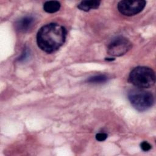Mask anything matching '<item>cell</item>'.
Segmentation results:
<instances>
[{"label":"cell","instance_id":"obj_7","mask_svg":"<svg viewBox=\"0 0 156 156\" xmlns=\"http://www.w3.org/2000/svg\"><path fill=\"white\" fill-rule=\"evenodd\" d=\"M100 1H83L79 4L77 7L83 11L88 12L90 9H96L100 5Z\"/></svg>","mask_w":156,"mask_h":156},{"label":"cell","instance_id":"obj_9","mask_svg":"<svg viewBox=\"0 0 156 156\" xmlns=\"http://www.w3.org/2000/svg\"><path fill=\"white\" fill-rule=\"evenodd\" d=\"M108 77L104 74H99L92 76L87 79L88 83H102L107 82Z\"/></svg>","mask_w":156,"mask_h":156},{"label":"cell","instance_id":"obj_3","mask_svg":"<svg viewBox=\"0 0 156 156\" xmlns=\"http://www.w3.org/2000/svg\"><path fill=\"white\" fill-rule=\"evenodd\" d=\"M128 99L132 106L140 112L150 108L154 103V98L151 92L142 88H133L128 92Z\"/></svg>","mask_w":156,"mask_h":156},{"label":"cell","instance_id":"obj_5","mask_svg":"<svg viewBox=\"0 0 156 156\" xmlns=\"http://www.w3.org/2000/svg\"><path fill=\"white\" fill-rule=\"evenodd\" d=\"M146 2L144 0H124L118 4L119 12L126 16H130L140 13L145 7Z\"/></svg>","mask_w":156,"mask_h":156},{"label":"cell","instance_id":"obj_11","mask_svg":"<svg viewBox=\"0 0 156 156\" xmlns=\"http://www.w3.org/2000/svg\"><path fill=\"white\" fill-rule=\"evenodd\" d=\"M108 135L107 133H99L96 135V139L98 141H103L104 140H106V138H107Z\"/></svg>","mask_w":156,"mask_h":156},{"label":"cell","instance_id":"obj_12","mask_svg":"<svg viewBox=\"0 0 156 156\" xmlns=\"http://www.w3.org/2000/svg\"><path fill=\"white\" fill-rule=\"evenodd\" d=\"M105 60H114L115 58H106Z\"/></svg>","mask_w":156,"mask_h":156},{"label":"cell","instance_id":"obj_8","mask_svg":"<svg viewBox=\"0 0 156 156\" xmlns=\"http://www.w3.org/2000/svg\"><path fill=\"white\" fill-rule=\"evenodd\" d=\"M60 3L57 1H46L43 4V10L49 13H53L59 10Z\"/></svg>","mask_w":156,"mask_h":156},{"label":"cell","instance_id":"obj_6","mask_svg":"<svg viewBox=\"0 0 156 156\" xmlns=\"http://www.w3.org/2000/svg\"><path fill=\"white\" fill-rule=\"evenodd\" d=\"M35 24V18L32 16H24L15 23L16 30L20 32H26L31 29Z\"/></svg>","mask_w":156,"mask_h":156},{"label":"cell","instance_id":"obj_4","mask_svg":"<svg viewBox=\"0 0 156 156\" xmlns=\"http://www.w3.org/2000/svg\"><path fill=\"white\" fill-rule=\"evenodd\" d=\"M132 48V43L126 37L118 36L110 41L107 46V52L112 56L119 57L125 54Z\"/></svg>","mask_w":156,"mask_h":156},{"label":"cell","instance_id":"obj_10","mask_svg":"<svg viewBox=\"0 0 156 156\" xmlns=\"http://www.w3.org/2000/svg\"><path fill=\"white\" fill-rule=\"evenodd\" d=\"M140 146H141V148L142 150L144 151H149V150L151 149V147H152L151 145L148 142H147V141H143V142L141 143Z\"/></svg>","mask_w":156,"mask_h":156},{"label":"cell","instance_id":"obj_2","mask_svg":"<svg viewBox=\"0 0 156 156\" xmlns=\"http://www.w3.org/2000/svg\"><path fill=\"white\" fill-rule=\"evenodd\" d=\"M129 81L139 88H148L155 82V74L154 70L147 66H137L130 73Z\"/></svg>","mask_w":156,"mask_h":156},{"label":"cell","instance_id":"obj_1","mask_svg":"<svg viewBox=\"0 0 156 156\" xmlns=\"http://www.w3.org/2000/svg\"><path fill=\"white\" fill-rule=\"evenodd\" d=\"M66 34V29L60 24L57 23L46 24L37 32V45L44 52L51 54L64 44Z\"/></svg>","mask_w":156,"mask_h":156}]
</instances>
